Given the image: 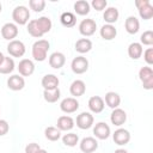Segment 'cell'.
<instances>
[{
  "label": "cell",
  "mask_w": 153,
  "mask_h": 153,
  "mask_svg": "<svg viewBox=\"0 0 153 153\" xmlns=\"http://www.w3.org/2000/svg\"><path fill=\"white\" fill-rule=\"evenodd\" d=\"M50 49V44L47 39H37L33 44H32V49H31V54L35 61L42 62L47 59L48 55V50Z\"/></svg>",
  "instance_id": "cell-1"
},
{
  "label": "cell",
  "mask_w": 153,
  "mask_h": 153,
  "mask_svg": "<svg viewBox=\"0 0 153 153\" xmlns=\"http://www.w3.org/2000/svg\"><path fill=\"white\" fill-rule=\"evenodd\" d=\"M12 19H13L16 25L27 24L29 19H30V10L24 5L16 6L14 10L12 11Z\"/></svg>",
  "instance_id": "cell-2"
},
{
  "label": "cell",
  "mask_w": 153,
  "mask_h": 153,
  "mask_svg": "<svg viewBox=\"0 0 153 153\" xmlns=\"http://www.w3.org/2000/svg\"><path fill=\"white\" fill-rule=\"evenodd\" d=\"M139 79L143 85L145 90L153 88V71L149 66L141 67L139 71Z\"/></svg>",
  "instance_id": "cell-3"
},
{
  "label": "cell",
  "mask_w": 153,
  "mask_h": 153,
  "mask_svg": "<svg viewBox=\"0 0 153 153\" xmlns=\"http://www.w3.org/2000/svg\"><path fill=\"white\" fill-rule=\"evenodd\" d=\"M74 122L76 123V127L79 129L86 130V129H90L91 127H93V124H94V117H93V115L91 112L82 111V112H80L76 116V120Z\"/></svg>",
  "instance_id": "cell-4"
},
{
  "label": "cell",
  "mask_w": 153,
  "mask_h": 153,
  "mask_svg": "<svg viewBox=\"0 0 153 153\" xmlns=\"http://www.w3.org/2000/svg\"><path fill=\"white\" fill-rule=\"evenodd\" d=\"M7 51L12 57H22L25 54L26 48L22 41L13 39V41H10V43L7 44Z\"/></svg>",
  "instance_id": "cell-5"
},
{
  "label": "cell",
  "mask_w": 153,
  "mask_h": 153,
  "mask_svg": "<svg viewBox=\"0 0 153 153\" xmlns=\"http://www.w3.org/2000/svg\"><path fill=\"white\" fill-rule=\"evenodd\" d=\"M96 30H97V23L91 18L82 19L79 24V32L85 37L92 36L96 32Z\"/></svg>",
  "instance_id": "cell-6"
},
{
  "label": "cell",
  "mask_w": 153,
  "mask_h": 153,
  "mask_svg": "<svg viewBox=\"0 0 153 153\" xmlns=\"http://www.w3.org/2000/svg\"><path fill=\"white\" fill-rule=\"evenodd\" d=\"M71 68H72L73 73H75V74H84L88 69V60L82 55L76 56L72 60Z\"/></svg>",
  "instance_id": "cell-7"
},
{
  "label": "cell",
  "mask_w": 153,
  "mask_h": 153,
  "mask_svg": "<svg viewBox=\"0 0 153 153\" xmlns=\"http://www.w3.org/2000/svg\"><path fill=\"white\" fill-rule=\"evenodd\" d=\"M18 25H16L14 23H6L2 25L1 27V37L4 39H7V41H13L16 39V37L18 36Z\"/></svg>",
  "instance_id": "cell-8"
},
{
  "label": "cell",
  "mask_w": 153,
  "mask_h": 153,
  "mask_svg": "<svg viewBox=\"0 0 153 153\" xmlns=\"http://www.w3.org/2000/svg\"><path fill=\"white\" fill-rule=\"evenodd\" d=\"M79 148L84 153H93L98 148V141L96 137L86 136L79 141Z\"/></svg>",
  "instance_id": "cell-9"
},
{
  "label": "cell",
  "mask_w": 153,
  "mask_h": 153,
  "mask_svg": "<svg viewBox=\"0 0 153 153\" xmlns=\"http://www.w3.org/2000/svg\"><path fill=\"white\" fill-rule=\"evenodd\" d=\"M60 109L65 114H73L79 109V102L74 97H66L61 100Z\"/></svg>",
  "instance_id": "cell-10"
},
{
  "label": "cell",
  "mask_w": 153,
  "mask_h": 153,
  "mask_svg": "<svg viewBox=\"0 0 153 153\" xmlns=\"http://www.w3.org/2000/svg\"><path fill=\"white\" fill-rule=\"evenodd\" d=\"M17 69L19 72V75L22 76H30L35 72V63L30 59H23L19 61Z\"/></svg>",
  "instance_id": "cell-11"
},
{
  "label": "cell",
  "mask_w": 153,
  "mask_h": 153,
  "mask_svg": "<svg viewBox=\"0 0 153 153\" xmlns=\"http://www.w3.org/2000/svg\"><path fill=\"white\" fill-rule=\"evenodd\" d=\"M93 134L99 140H106L111 135V129L105 122H98L93 126Z\"/></svg>",
  "instance_id": "cell-12"
},
{
  "label": "cell",
  "mask_w": 153,
  "mask_h": 153,
  "mask_svg": "<svg viewBox=\"0 0 153 153\" xmlns=\"http://www.w3.org/2000/svg\"><path fill=\"white\" fill-rule=\"evenodd\" d=\"M112 140L118 146H124L130 141V133L124 128H118L112 134Z\"/></svg>",
  "instance_id": "cell-13"
},
{
  "label": "cell",
  "mask_w": 153,
  "mask_h": 153,
  "mask_svg": "<svg viewBox=\"0 0 153 153\" xmlns=\"http://www.w3.org/2000/svg\"><path fill=\"white\" fill-rule=\"evenodd\" d=\"M87 106H88V109H90L91 112H93V114H100L104 110V108H105V103H104V99L100 96H92L88 99Z\"/></svg>",
  "instance_id": "cell-14"
},
{
  "label": "cell",
  "mask_w": 153,
  "mask_h": 153,
  "mask_svg": "<svg viewBox=\"0 0 153 153\" xmlns=\"http://www.w3.org/2000/svg\"><path fill=\"white\" fill-rule=\"evenodd\" d=\"M110 121L114 126L116 127H121L126 123L127 121V112L121 109V108H116V109H112V112L110 115Z\"/></svg>",
  "instance_id": "cell-15"
},
{
  "label": "cell",
  "mask_w": 153,
  "mask_h": 153,
  "mask_svg": "<svg viewBox=\"0 0 153 153\" xmlns=\"http://www.w3.org/2000/svg\"><path fill=\"white\" fill-rule=\"evenodd\" d=\"M25 86V79L24 76L19 75V74H13L11 76H8L7 79V87L12 91H20L23 90Z\"/></svg>",
  "instance_id": "cell-16"
},
{
  "label": "cell",
  "mask_w": 153,
  "mask_h": 153,
  "mask_svg": "<svg viewBox=\"0 0 153 153\" xmlns=\"http://www.w3.org/2000/svg\"><path fill=\"white\" fill-rule=\"evenodd\" d=\"M66 63V56L61 51H54L49 56V66L54 69H60Z\"/></svg>",
  "instance_id": "cell-17"
},
{
  "label": "cell",
  "mask_w": 153,
  "mask_h": 153,
  "mask_svg": "<svg viewBox=\"0 0 153 153\" xmlns=\"http://www.w3.org/2000/svg\"><path fill=\"white\" fill-rule=\"evenodd\" d=\"M74 126H75V122H74L73 117H71L68 115H62L57 118L56 128L61 131H69L73 129Z\"/></svg>",
  "instance_id": "cell-18"
},
{
  "label": "cell",
  "mask_w": 153,
  "mask_h": 153,
  "mask_svg": "<svg viewBox=\"0 0 153 153\" xmlns=\"http://www.w3.org/2000/svg\"><path fill=\"white\" fill-rule=\"evenodd\" d=\"M69 92L74 97V98H78V97H81L85 94L86 92V84L84 82V80H80V79H76L74 80L71 86H69Z\"/></svg>",
  "instance_id": "cell-19"
},
{
  "label": "cell",
  "mask_w": 153,
  "mask_h": 153,
  "mask_svg": "<svg viewBox=\"0 0 153 153\" xmlns=\"http://www.w3.org/2000/svg\"><path fill=\"white\" fill-rule=\"evenodd\" d=\"M118 17H120V12L116 7L114 6H110V7H106L104 10V13H103V19L105 22V24H111L114 25L117 20H118Z\"/></svg>",
  "instance_id": "cell-20"
},
{
  "label": "cell",
  "mask_w": 153,
  "mask_h": 153,
  "mask_svg": "<svg viewBox=\"0 0 153 153\" xmlns=\"http://www.w3.org/2000/svg\"><path fill=\"white\" fill-rule=\"evenodd\" d=\"M124 29L129 35H135L140 30V22L135 16H129L124 22Z\"/></svg>",
  "instance_id": "cell-21"
},
{
  "label": "cell",
  "mask_w": 153,
  "mask_h": 153,
  "mask_svg": "<svg viewBox=\"0 0 153 153\" xmlns=\"http://www.w3.org/2000/svg\"><path fill=\"white\" fill-rule=\"evenodd\" d=\"M99 35L105 41H111L117 36V29L115 27V25L111 24H104L100 29H99Z\"/></svg>",
  "instance_id": "cell-22"
},
{
  "label": "cell",
  "mask_w": 153,
  "mask_h": 153,
  "mask_svg": "<svg viewBox=\"0 0 153 153\" xmlns=\"http://www.w3.org/2000/svg\"><path fill=\"white\" fill-rule=\"evenodd\" d=\"M41 84H42L44 90H54V88L59 87L60 80H59V78L55 74H45L42 78Z\"/></svg>",
  "instance_id": "cell-23"
},
{
  "label": "cell",
  "mask_w": 153,
  "mask_h": 153,
  "mask_svg": "<svg viewBox=\"0 0 153 153\" xmlns=\"http://www.w3.org/2000/svg\"><path fill=\"white\" fill-rule=\"evenodd\" d=\"M104 103L111 108V109H116L120 106L121 104V97L117 92H114V91H110V92H106L105 93V98H104Z\"/></svg>",
  "instance_id": "cell-24"
},
{
  "label": "cell",
  "mask_w": 153,
  "mask_h": 153,
  "mask_svg": "<svg viewBox=\"0 0 153 153\" xmlns=\"http://www.w3.org/2000/svg\"><path fill=\"white\" fill-rule=\"evenodd\" d=\"M143 53V47L139 42H133L128 45V55L133 60H137L142 56Z\"/></svg>",
  "instance_id": "cell-25"
},
{
  "label": "cell",
  "mask_w": 153,
  "mask_h": 153,
  "mask_svg": "<svg viewBox=\"0 0 153 153\" xmlns=\"http://www.w3.org/2000/svg\"><path fill=\"white\" fill-rule=\"evenodd\" d=\"M74 48L79 54H86L92 49V42L88 38H79L75 42Z\"/></svg>",
  "instance_id": "cell-26"
},
{
  "label": "cell",
  "mask_w": 153,
  "mask_h": 153,
  "mask_svg": "<svg viewBox=\"0 0 153 153\" xmlns=\"http://www.w3.org/2000/svg\"><path fill=\"white\" fill-rule=\"evenodd\" d=\"M73 7H74L75 13L79 14V16H86V14L90 13V10H91L90 2H87L86 0H78V1H75Z\"/></svg>",
  "instance_id": "cell-27"
},
{
  "label": "cell",
  "mask_w": 153,
  "mask_h": 153,
  "mask_svg": "<svg viewBox=\"0 0 153 153\" xmlns=\"http://www.w3.org/2000/svg\"><path fill=\"white\" fill-rule=\"evenodd\" d=\"M60 22L65 27H73L76 24V17L72 12H63L60 16Z\"/></svg>",
  "instance_id": "cell-28"
},
{
  "label": "cell",
  "mask_w": 153,
  "mask_h": 153,
  "mask_svg": "<svg viewBox=\"0 0 153 153\" xmlns=\"http://www.w3.org/2000/svg\"><path fill=\"white\" fill-rule=\"evenodd\" d=\"M61 97V91L60 88H54V90H44L43 91V98L47 103H56Z\"/></svg>",
  "instance_id": "cell-29"
},
{
  "label": "cell",
  "mask_w": 153,
  "mask_h": 153,
  "mask_svg": "<svg viewBox=\"0 0 153 153\" xmlns=\"http://www.w3.org/2000/svg\"><path fill=\"white\" fill-rule=\"evenodd\" d=\"M14 68H16V63H14L13 57L5 56L2 63L0 65V73L1 74H10L14 71Z\"/></svg>",
  "instance_id": "cell-30"
},
{
  "label": "cell",
  "mask_w": 153,
  "mask_h": 153,
  "mask_svg": "<svg viewBox=\"0 0 153 153\" xmlns=\"http://www.w3.org/2000/svg\"><path fill=\"white\" fill-rule=\"evenodd\" d=\"M36 22H37V24H38V26H39V29H41V31L43 32V35L47 33V32H49V31L51 30L53 23H51V19H50L49 17L42 16V17L37 18Z\"/></svg>",
  "instance_id": "cell-31"
},
{
  "label": "cell",
  "mask_w": 153,
  "mask_h": 153,
  "mask_svg": "<svg viewBox=\"0 0 153 153\" xmlns=\"http://www.w3.org/2000/svg\"><path fill=\"white\" fill-rule=\"evenodd\" d=\"M26 29H27L29 35L32 36V37H35V38H41V37L43 36V32L41 31V29H39L38 24H37L36 19L29 20V23H27V27H26Z\"/></svg>",
  "instance_id": "cell-32"
},
{
  "label": "cell",
  "mask_w": 153,
  "mask_h": 153,
  "mask_svg": "<svg viewBox=\"0 0 153 153\" xmlns=\"http://www.w3.org/2000/svg\"><path fill=\"white\" fill-rule=\"evenodd\" d=\"M44 136L49 141H57L61 139V130L56 127H47L44 130Z\"/></svg>",
  "instance_id": "cell-33"
},
{
  "label": "cell",
  "mask_w": 153,
  "mask_h": 153,
  "mask_svg": "<svg viewBox=\"0 0 153 153\" xmlns=\"http://www.w3.org/2000/svg\"><path fill=\"white\" fill-rule=\"evenodd\" d=\"M61 139H62L63 145L68 147H74L79 143V136L75 133H67L63 136H61Z\"/></svg>",
  "instance_id": "cell-34"
},
{
  "label": "cell",
  "mask_w": 153,
  "mask_h": 153,
  "mask_svg": "<svg viewBox=\"0 0 153 153\" xmlns=\"http://www.w3.org/2000/svg\"><path fill=\"white\" fill-rule=\"evenodd\" d=\"M137 11H139V16L143 20H148L153 17V6L151 5V2H148V4L143 5L142 7L137 8Z\"/></svg>",
  "instance_id": "cell-35"
},
{
  "label": "cell",
  "mask_w": 153,
  "mask_h": 153,
  "mask_svg": "<svg viewBox=\"0 0 153 153\" xmlns=\"http://www.w3.org/2000/svg\"><path fill=\"white\" fill-rule=\"evenodd\" d=\"M141 45H148L151 47L153 44V31L152 30H146L143 31V33H141L140 36V42Z\"/></svg>",
  "instance_id": "cell-36"
},
{
  "label": "cell",
  "mask_w": 153,
  "mask_h": 153,
  "mask_svg": "<svg viewBox=\"0 0 153 153\" xmlns=\"http://www.w3.org/2000/svg\"><path fill=\"white\" fill-rule=\"evenodd\" d=\"M29 6L33 12H42L45 7V1L44 0H30Z\"/></svg>",
  "instance_id": "cell-37"
},
{
  "label": "cell",
  "mask_w": 153,
  "mask_h": 153,
  "mask_svg": "<svg viewBox=\"0 0 153 153\" xmlns=\"http://www.w3.org/2000/svg\"><path fill=\"white\" fill-rule=\"evenodd\" d=\"M90 6H92L96 11H103L108 7V1L106 0H92Z\"/></svg>",
  "instance_id": "cell-38"
},
{
  "label": "cell",
  "mask_w": 153,
  "mask_h": 153,
  "mask_svg": "<svg viewBox=\"0 0 153 153\" xmlns=\"http://www.w3.org/2000/svg\"><path fill=\"white\" fill-rule=\"evenodd\" d=\"M142 54H143V60L151 67L153 65V48H147Z\"/></svg>",
  "instance_id": "cell-39"
},
{
  "label": "cell",
  "mask_w": 153,
  "mask_h": 153,
  "mask_svg": "<svg viewBox=\"0 0 153 153\" xmlns=\"http://www.w3.org/2000/svg\"><path fill=\"white\" fill-rule=\"evenodd\" d=\"M39 149H41V146L36 142H31L25 146V153H38Z\"/></svg>",
  "instance_id": "cell-40"
},
{
  "label": "cell",
  "mask_w": 153,
  "mask_h": 153,
  "mask_svg": "<svg viewBox=\"0 0 153 153\" xmlns=\"http://www.w3.org/2000/svg\"><path fill=\"white\" fill-rule=\"evenodd\" d=\"M8 130H10V124H8V122H7L6 120L0 118V136L6 135V134L8 133Z\"/></svg>",
  "instance_id": "cell-41"
},
{
  "label": "cell",
  "mask_w": 153,
  "mask_h": 153,
  "mask_svg": "<svg viewBox=\"0 0 153 153\" xmlns=\"http://www.w3.org/2000/svg\"><path fill=\"white\" fill-rule=\"evenodd\" d=\"M148 2H149V0H135V6H136V8H140Z\"/></svg>",
  "instance_id": "cell-42"
},
{
  "label": "cell",
  "mask_w": 153,
  "mask_h": 153,
  "mask_svg": "<svg viewBox=\"0 0 153 153\" xmlns=\"http://www.w3.org/2000/svg\"><path fill=\"white\" fill-rule=\"evenodd\" d=\"M114 153H128V151L124 148H117V149H115Z\"/></svg>",
  "instance_id": "cell-43"
},
{
  "label": "cell",
  "mask_w": 153,
  "mask_h": 153,
  "mask_svg": "<svg viewBox=\"0 0 153 153\" xmlns=\"http://www.w3.org/2000/svg\"><path fill=\"white\" fill-rule=\"evenodd\" d=\"M4 59H5V55H4V54H2L1 51H0V65L2 63V61H4Z\"/></svg>",
  "instance_id": "cell-44"
},
{
  "label": "cell",
  "mask_w": 153,
  "mask_h": 153,
  "mask_svg": "<svg viewBox=\"0 0 153 153\" xmlns=\"http://www.w3.org/2000/svg\"><path fill=\"white\" fill-rule=\"evenodd\" d=\"M38 153H48V152H47V151H45V149H43V148H41V149H39V152H38Z\"/></svg>",
  "instance_id": "cell-45"
},
{
  "label": "cell",
  "mask_w": 153,
  "mask_h": 153,
  "mask_svg": "<svg viewBox=\"0 0 153 153\" xmlns=\"http://www.w3.org/2000/svg\"><path fill=\"white\" fill-rule=\"evenodd\" d=\"M1 11H2V5H1V2H0V13H1Z\"/></svg>",
  "instance_id": "cell-46"
}]
</instances>
